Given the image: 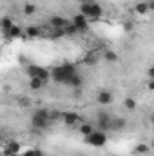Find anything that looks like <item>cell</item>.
<instances>
[{"label":"cell","instance_id":"ac0fdd59","mask_svg":"<svg viewBox=\"0 0 154 156\" xmlns=\"http://www.w3.org/2000/svg\"><path fill=\"white\" fill-rule=\"evenodd\" d=\"M45 83H47V82H44L42 78H29V89H31V91H38V89H42Z\"/></svg>","mask_w":154,"mask_h":156},{"label":"cell","instance_id":"7402d4cb","mask_svg":"<svg viewBox=\"0 0 154 156\" xmlns=\"http://www.w3.org/2000/svg\"><path fill=\"white\" fill-rule=\"evenodd\" d=\"M22 11H24V15L31 16V15H35V11H37V5H35L33 2H26V4H24V7H22Z\"/></svg>","mask_w":154,"mask_h":156},{"label":"cell","instance_id":"8fae6325","mask_svg":"<svg viewBox=\"0 0 154 156\" xmlns=\"http://www.w3.org/2000/svg\"><path fill=\"white\" fill-rule=\"evenodd\" d=\"M69 24H71V20L64 18L62 15H53V16H49V26H51V27H67Z\"/></svg>","mask_w":154,"mask_h":156},{"label":"cell","instance_id":"e0dca14e","mask_svg":"<svg viewBox=\"0 0 154 156\" xmlns=\"http://www.w3.org/2000/svg\"><path fill=\"white\" fill-rule=\"evenodd\" d=\"M26 37L27 38H38V37H42V29L37 27V26H29L26 29Z\"/></svg>","mask_w":154,"mask_h":156},{"label":"cell","instance_id":"5b68a950","mask_svg":"<svg viewBox=\"0 0 154 156\" xmlns=\"http://www.w3.org/2000/svg\"><path fill=\"white\" fill-rule=\"evenodd\" d=\"M96 123H98V129H100V131L107 133V131L113 129V116H111L107 111L102 109V111L96 113Z\"/></svg>","mask_w":154,"mask_h":156},{"label":"cell","instance_id":"836d02e7","mask_svg":"<svg viewBox=\"0 0 154 156\" xmlns=\"http://www.w3.org/2000/svg\"><path fill=\"white\" fill-rule=\"evenodd\" d=\"M149 9L154 11V0H149Z\"/></svg>","mask_w":154,"mask_h":156},{"label":"cell","instance_id":"4fadbf2b","mask_svg":"<svg viewBox=\"0 0 154 156\" xmlns=\"http://www.w3.org/2000/svg\"><path fill=\"white\" fill-rule=\"evenodd\" d=\"M149 11H151V9H149V2H136V4H134V13H136V15L145 16Z\"/></svg>","mask_w":154,"mask_h":156},{"label":"cell","instance_id":"277c9868","mask_svg":"<svg viewBox=\"0 0 154 156\" xmlns=\"http://www.w3.org/2000/svg\"><path fill=\"white\" fill-rule=\"evenodd\" d=\"M85 140V144H89V145H93V147H103L105 144H107V133H103V131H94L93 134H89V136H85L83 138Z\"/></svg>","mask_w":154,"mask_h":156},{"label":"cell","instance_id":"5bb4252c","mask_svg":"<svg viewBox=\"0 0 154 156\" xmlns=\"http://www.w3.org/2000/svg\"><path fill=\"white\" fill-rule=\"evenodd\" d=\"M22 35H24V31H22V27H20V26H13L7 33H4V37H5V38H20Z\"/></svg>","mask_w":154,"mask_h":156},{"label":"cell","instance_id":"7c38bea8","mask_svg":"<svg viewBox=\"0 0 154 156\" xmlns=\"http://www.w3.org/2000/svg\"><path fill=\"white\" fill-rule=\"evenodd\" d=\"M152 149H151V144H138L134 149H132V154L136 156H143V154H149Z\"/></svg>","mask_w":154,"mask_h":156},{"label":"cell","instance_id":"3957f363","mask_svg":"<svg viewBox=\"0 0 154 156\" xmlns=\"http://www.w3.org/2000/svg\"><path fill=\"white\" fill-rule=\"evenodd\" d=\"M80 13H82V15H85L89 20H96V18H100V16H102L103 9H102V5H100L98 2L89 0V2L80 4Z\"/></svg>","mask_w":154,"mask_h":156},{"label":"cell","instance_id":"1f68e13d","mask_svg":"<svg viewBox=\"0 0 154 156\" xmlns=\"http://www.w3.org/2000/svg\"><path fill=\"white\" fill-rule=\"evenodd\" d=\"M147 76H149V78H154V66H151V67L147 69Z\"/></svg>","mask_w":154,"mask_h":156},{"label":"cell","instance_id":"ba28073f","mask_svg":"<svg viewBox=\"0 0 154 156\" xmlns=\"http://www.w3.org/2000/svg\"><path fill=\"white\" fill-rule=\"evenodd\" d=\"M96 102H98L100 105H109V104H113V93H111L109 89H100V91L96 93Z\"/></svg>","mask_w":154,"mask_h":156},{"label":"cell","instance_id":"ffe728a7","mask_svg":"<svg viewBox=\"0 0 154 156\" xmlns=\"http://www.w3.org/2000/svg\"><path fill=\"white\" fill-rule=\"evenodd\" d=\"M80 133H82L83 136H89V134L94 133V125H93L91 122H83V123L80 125Z\"/></svg>","mask_w":154,"mask_h":156},{"label":"cell","instance_id":"e575fe53","mask_svg":"<svg viewBox=\"0 0 154 156\" xmlns=\"http://www.w3.org/2000/svg\"><path fill=\"white\" fill-rule=\"evenodd\" d=\"M151 149L154 151V138H152V142H151Z\"/></svg>","mask_w":154,"mask_h":156},{"label":"cell","instance_id":"4316f807","mask_svg":"<svg viewBox=\"0 0 154 156\" xmlns=\"http://www.w3.org/2000/svg\"><path fill=\"white\" fill-rule=\"evenodd\" d=\"M65 33H67V37H75L76 33H80V29H78L75 24H69V26L65 27Z\"/></svg>","mask_w":154,"mask_h":156},{"label":"cell","instance_id":"d6a6232c","mask_svg":"<svg viewBox=\"0 0 154 156\" xmlns=\"http://www.w3.org/2000/svg\"><path fill=\"white\" fill-rule=\"evenodd\" d=\"M149 122H151V125L154 127V113H151V115H149Z\"/></svg>","mask_w":154,"mask_h":156},{"label":"cell","instance_id":"d590c367","mask_svg":"<svg viewBox=\"0 0 154 156\" xmlns=\"http://www.w3.org/2000/svg\"><path fill=\"white\" fill-rule=\"evenodd\" d=\"M78 2H80V4H83V2H89V0H78Z\"/></svg>","mask_w":154,"mask_h":156},{"label":"cell","instance_id":"f1b7e54d","mask_svg":"<svg viewBox=\"0 0 154 156\" xmlns=\"http://www.w3.org/2000/svg\"><path fill=\"white\" fill-rule=\"evenodd\" d=\"M22 156H42V151L40 149H27Z\"/></svg>","mask_w":154,"mask_h":156},{"label":"cell","instance_id":"d4e9b609","mask_svg":"<svg viewBox=\"0 0 154 156\" xmlns=\"http://www.w3.org/2000/svg\"><path fill=\"white\" fill-rule=\"evenodd\" d=\"M123 107L129 109V111H134V109H136V100H134V98H125V100H123Z\"/></svg>","mask_w":154,"mask_h":156},{"label":"cell","instance_id":"f546056e","mask_svg":"<svg viewBox=\"0 0 154 156\" xmlns=\"http://www.w3.org/2000/svg\"><path fill=\"white\" fill-rule=\"evenodd\" d=\"M132 27H134V26H132V22H125V24H123V31H127V33H129V31H132Z\"/></svg>","mask_w":154,"mask_h":156},{"label":"cell","instance_id":"9c48e42d","mask_svg":"<svg viewBox=\"0 0 154 156\" xmlns=\"http://www.w3.org/2000/svg\"><path fill=\"white\" fill-rule=\"evenodd\" d=\"M22 151V145L18 144V142H15V140H11V142H7L5 145H4V156H16L18 153Z\"/></svg>","mask_w":154,"mask_h":156},{"label":"cell","instance_id":"484cf974","mask_svg":"<svg viewBox=\"0 0 154 156\" xmlns=\"http://www.w3.org/2000/svg\"><path fill=\"white\" fill-rule=\"evenodd\" d=\"M83 62H85L87 66H94V64L98 62V58H96V55H93V53H89V55H85V58H83Z\"/></svg>","mask_w":154,"mask_h":156},{"label":"cell","instance_id":"2e32d148","mask_svg":"<svg viewBox=\"0 0 154 156\" xmlns=\"http://www.w3.org/2000/svg\"><path fill=\"white\" fill-rule=\"evenodd\" d=\"M125 127H127V120L125 118H121V116L113 118V129L114 131H123Z\"/></svg>","mask_w":154,"mask_h":156},{"label":"cell","instance_id":"83f0119b","mask_svg":"<svg viewBox=\"0 0 154 156\" xmlns=\"http://www.w3.org/2000/svg\"><path fill=\"white\" fill-rule=\"evenodd\" d=\"M62 116H64V113H60V111H51V113H49V120H51V123L56 122V120H62Z\"/></svg>","mask_w":154,"mask_h":156},{"label":"cell","instance_id":"603a6c76","mask_svg":"<svg viewBox=\"0 0 154 156\" xmlns=\"http://www.w3.org/2000/svg\"><path fill=\"white\" fill-rule=\"evenodd\" d=\"M0 24H2V33H7V31H9V29H11V27L15 26V22H13V20L9 18V16H4Z\"/></svg>","mask_w":154,"mask_h":156},{"label":"cell","instance_id":"4dcf8cb0","mask_svg":"<svg viewBox=\"0 0 154 156\" xmlns=\"http://www.w3.org/2000/svg\"><path fill=\"white\" fill-rule=\"evenodd\" d=\"M147 89H149V91H154V78H149V82H147Z\"/></svg>","mask_w":154,"mask_h":156},{"label":"cell","instance_id":"44dd1931","mask_svg":"<svg viewBox=\"0 0 154 156\" xmlns=\"http://www.w3.org/2000/svg\"><path fill=\"white\" fill-rule=\"evenodd\" d=\"M103 60H105V62H109V64H116V62L120 60V56H118V53L111 51V49H107V51L103 53Z\"/></svg>","mask_w":154,"mask_h":156},{"label":"cell","instance_id":"6da1fadb","mask_svg":"<svg viewBox=\"0 0 154 156\" xmlns=\"http://www.w3.org/2000/svg\"><path fill=\"white\" fill-rule=\"evenodd\" d=\"M76 73L78 69L75 64H62V66H56L51 69V80H54L58 83H67V80Z\"/></svg>","mask_w":154,"mask_h":156},{"label":"cell","instance_id":"30bf717a","mask_svg":"<svg viewBox=\"0 0 154 156\" xmlns=\"http://www.w3.org/2000/svg\"><path fill=\"white\" fill-rule=\"evenodd\" d=\"M62 122H64L67 127H73V125H76V123H80V122H82V118H80V115H78V113L65 111V113H64V116H62Z\"/></svg>","mask_w":154,"mask_h":156},{"label":"cell","instance_id":"7a4b0ae2","mask_svg":"<svg viewBox=\"0 0 154 156\" xmlns=\"http://www.w3.org/2000/svg\"><path fill=\"white\" fill-rule=\"evenodd\" d=\"M49 113H51V111H49L47 107H40V109H37V111L33 113V116H31V127H33V129H38V131L47 129V127L51 125Z\"/></svg>","mask_w":154,"mask_h":156},{"label":"cell","instance_id":"cb8c5ba5","mask_svg":"<svg viewBox=\"0 0 154 156\" xmlns=\"http://www.w3.org/2000/svg\"><path fill=\"white\" fill-rule=\"evenodd\" d=\"M18 105H20L22 109H27V107H31V105H33V102H31V98H29V96H22V98H18Z\"/></svg>","mask_w":154,"mask_h":156},{"label":"cell","instance_id":"d6986e66","mask_svg":"<svg viewBox=\"0 0 154 156\" xmlns=\"http://www.w3.org/2000/svg\"><path fill=\"white\" fill-rule=\"evenodd\" d=\"M64 37H67L65 27H53V31H51V35H49V38H53V40L64 38Z\"/></svg>","mask_w":154,"mask_h":156},{"label":"cell","instance_id":"9a60e30c","mask_svg":"<svg viewBox=\"0 0 154 156\" xmlns=\"http://www.w3.org/2000/svg\"><path fill=\"white\" fill-rule=\"evenodd\" d=\"M82 83H83V78H82V75H80V73L73 75V76L67 80V85H71L73 89H80V87H82Z\"/></svg>","mask_w":154,"mask_h":156},{"label":"cell","instance_id":"8992f818","mask_svg":"<svg viewBox=\"0 0 154 156\" xmlns=\"http://www.w3.org/2000/svg\"><path fill=\"white\" fill-rule=\"evenodd\" d=\"M26 73L29 78H42L44 82L51 80V71L45 69V67H38V66H27L26 67Z\"/></svg>","mask_w":154,"mask_h":156},{"label":"cell","instance_id":"52a82bcc","mask_svg":"<svg viewBox=\"0 0 154 156\" xmlns=\"http://www.w3.org/2000/svg\"><path fill=\"white\" fill-rule=\"evenodd\" d=\"M71 24H75L78 29H80V33H83V31H87V27H89V18H87L85 15H82V13H76V15H73Z\"/></svg>","mask_w":154,"mask_h":156}]
</instances>
